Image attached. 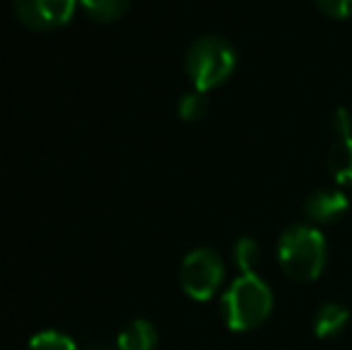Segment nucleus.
<instances>
[{
	"mask_svg": "<svg viewBox=\"0 0 352 350\" xmlns=\"http://www.w3.org/2000/svg\"><path fill=\"white\" fill-rule=\"evenodd\" d=\"M274 293L259 274H240L223 295V319L230 331H252L269 319Z\"/></svg>",
	"mask_w": 352,
	"mask_h": 350,
	"instance_id": "f257e3e1",
	"label": "nucleus"
},
{
	"mask_svg": "<svg viewBox=\"0 0 352 350\" xmlns=\"http://www.w3.org/2000/svg\"><path fill=\"white\" fill-rule=\"evenodd\" d=\"M278 262L287 278L314 281L326 266V240L311 226H292L278 240Z\"/></svg>",
	"mask_w": 352,
	"mask_h": 350,
	"instance_id": "f03ea898",
	"label": "nucleus"
},
{
	"mask_svg": "<svg viewBox=\"0 0 352 350\" xmlns=\"http://www.w3.org/2000/svg\"><path fill=\"white\" fill-rule=\"evenodd\" d=\"M237 67V53L223 36H199L185 56V70L192 87L199 91L221 87Z\"/></svg>",
	"mask_w": 352,
	"mask_h": 350,
	"instance_id": "7ed1b4c3",
	"label": "nucleus"
},
{
	"mask_svg": "<svg viewBox=\"0 0 352 350\" xmlns=\"http://www.w3.org/2000/svg\"><path fill=\"white\" fill-rule=\"evenodd\" d=\"M226 276L223 259L209 248H197L182 259L180 266V285L192 300L206 303L218 293Z\"/></svg>",
	"mask_w": 352,
	"mask_h": 350,
	"instance_id": "20e7f679",
	"label": "nucleus"
},
{
	"mask_svg": "<svg viewBox=\"0 0 352 350\" xmlns=\"http://www.w3.org/2000/svg\"><path fill=\"white\" fill-rule=\"evenodd\" d=\"M79 0H12L14 17L34 32H56L74 17Z\"/></svg>",
	"mask_w": 352,
	"mask_h": 350,
	"instance_id": "39448f33",
	"label": "nucleus"
},
{
	"mask_svg": "<svg viewBox=\"0 0 352 350\" xmlns=\"http://www.w3.org/2000/svg\"><path fill=\"white\" fill-rule=\"evenodd\" d=\"M350 201L345 192L331 190V187H319L305 199V216L314 223H331L340 219L348 211Z\"/></svg>",
	"mask_w": 352,
	"mask_h": 350,
	"instance_id": "423d86ee",
	"label": "nucleus"
},
{
	"mask_svg": "<svg viewBox=\"0 0 352 350\" xmlns=\"http://www.w3.org/2000/svg\"><path fill=\"white\" fill-rule=\"evenodd\" d=\"M158 331L148 319H132L120 333H118V350H156Z\"/></svg>",
	"mask_w": 352,
	"mask_h": 350,
	"instance_id": "0eeeda50",
	"label": "nucleus"
},
{
	"mask_svg": "<svg viewBox=\"0 0 352 350\" xmlns=\"http://www.w3.org/2000/svg\"><path fill=\"white\" fill-rule=\"evenodd\" d=\"M350 322V312L348 307L338 303H326L316 309V317H314V331L319 338H336L345 331Z\"/></svg>",
	"mask_w": 352,
	"mask_h": 350,
	"instance_id": "6e6552de",
	"label": "nucleus"
},
{
	"mask_svg": "<svg viewBox=\"0 0 352 350\" xmlns=\"http://www.w3.org/2000/svg\"><path fill=\"white\" fill-rule=\"evenodd\" d=\"M329 168L338 182L352 185V137H338L329 151Z\"/></svg>",
	"mask_w": 352,
	"mask_h": 350,
	"instance_id": "1a4fd4ad",
	"label": "nucleus"
},
{
	"mask_svg": "<svg viewBox=\"0 0 352 350\" xmlns=\"http://www.w3.org/2000/svg\"><path fill=\"white\" fill-rule=\"evenodd\" d=\"M79 5L94 22L101 24L118 22L130 10V0H79Z\"/></svg>",
	"mask_w": 352,
	"mask_h": 350,
	"instance_id": "9d476101",
	"label": "nucleus"
},
{
	"mask_svg": "<svg viewBox=\"0 0 352 350\" xmlns=\"http://www.w3.org/2000/svg\"><path fill=\"white\" fill-rule=\"evenodd\" d=\"M206 113H209V96H206V91H199V89L187 91L177 103V116L185 122L201 120V118H206Z\"/></svg>",
	"mask_w": 352,
	"mask_h": 350,
	"instance_id": "9b49d317",
	"label": "nucleus"
},
{
	"mask_svg": "<svg viewBox=\"0 0 352 350\" xmlns=\"http://www.w3.org/2000/svg\"><path fill=\"white\" fill-rule=\"evenodd\" d=\"M235 264L240 266L242 274H256V264H259V245L254 238H240L235 243Z\"/></svg>",
	"mask_w": 352,
	"mask_h": 350,
	"instance_id": "f8f14e48",
	"label": "nucleus"
},
{
	"mask_svg": "<svg viewBox=\"0 0 352 350\" xmlns=\"http://www.w3.org/2000/svg\"><path fill=\"white\" fill-rule=\"evenodd\" d=\"M27 350H79V348L67 333L48 329V331L36 333V336L29 341Z\"/></svg>",
	"mask_w": 352,
	"mask_h": 350,
	"instance_id": "ddd939ff",
	"label": "nucleus"
},
{
	"mask_svg": "<svg viewBox=\"0 0 352 350\" xmlns=\"http://www.w3.org/2000/svg\"><path fill=\"white\" fill-rule=\"evenodd\" d=\"M314 3L331 19H348L352 14V0H314Z\"/></svg>",
	"mask_w": 352,
	"mask_h": 350,
	"instance_id": "4468645a",
	"label": "nucleus"
},
{
	"mask_svg": "<svg viewBox=\"0 0 352 350\" xmlns=\"http://www.w3.org/2000/svg\"><path fill=\"white\" fill-rule=\"evenodd\" d=\"M331 130L336 132V137H352V111L336 108V113L331 116Z\"/></svg>",
	"mask_w": 352,
	"mask_h": 350,
	"instance_id": "2eb2a0df",
	"label": "nucleus"
},
{
	"mask_svg": "<svg viewBox=\"0 0 352 350\" xmlns=\"http://www.w3.org/2000/svg\"><path fill=\"white\" fill-rule=\"evenodd\" d=\"M87 350H118V348H113V346H108V343H91Z\"/></svg>",
	"mask_w": 352,
	"mask_h": 350,
	"instance_id": "dca6fc26",
	"label": "nucleus"
}]
</instances>
